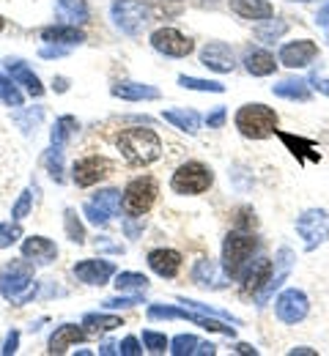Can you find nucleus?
<instances>
[{
  "instance_id": "obj_1",
  "label": "nucleus",
  "mask_w": 329,
  "mask_h": 356,
  "mask_svg": "<svg viewBox=\"0 0 329 356\" xmlns=\"http://www.w3.org/2000/svg\"><path fill=\"white\" fill-rule=\"evenodd\" d=\"M0 293L11 305L22 307L36 296V280H33V266L25 261H11L0 271Z\"/></svg>"
},
{
  "instance_id": "obj_2",
  "label": "nucleus",
  "mask_w": 329,
  "mask_h": 356,
  "mask_svg": "<svg viewBox=\"0 0 329 356\" xmlns=\"http://www.w3.org/2000/svg\"><path fill=\"white\" fill-rule=\"evenodd\" d=\"M118 148L129 165H151L162 156V140L151 129H127L118 137Z\"/></svg>"
},
{
  "instance_id": "obj_3",
  "label": "nucleus",
  "mask_w": 329,
  "mask_h": 356,
  "mask_svg": "<svg viewBox=\"0 0 329 356\" xmlns=\"http://www.w3.org/2000/svg\"><path fill=\"white\" fill-rule=\"evenodd\" d=\"M258 250V238L252 233L234 230L223 241V268L228 277H244V271L252 261V252Z\"/></svg>"
},
{
  "instance_id": "obj_4",
  "label": "nucleus",
  "mask_w": 329,
  "mask_h": 356,
  "mask_svg": "<svg viewBox=\"0 0 329 356\" xmlns=\"http://www.w3.org/2000/svg\"><path fill=\"white\" fill-rule=\"evenodd\" d=\"M236 129L250 140H266L278 132V113L266 104H244L236 113Z\"/></svg>"
},
{
  "instance_id": "obj_5",
  "label": "nucleus",
  "mask_w": 329,
  "mask_h": 356,
  "mask_svg": "<svg viewBox=\"0 0 329 356\" xmlns=\"http://www.w3.org/2000/svg\"><path fill=\"white\" fill-rule=\"evenodd\" d=\"M157 195H159V184L151 176L132 178V181L127 184V189H124V211H127L129 217H143V214L154 206Z\"/></svg>"
},
{
  "instance_id": "obj_6",
  "label": "nucleus",
  "mask_w": 329,
  "mask_h": 356,
  "mask_svg": "<svg viewBox=\"0 0 329 356\" xmlns=\"http://www.w3.org/2000/svg\"><path fill=\"white\" fill-rule=\"evenodd\" d=\"M211 181H214V176L203 162H187L173 173L170 189L176 195H203L211 186Z\"/></svg>"
},
{
  "instance_id": "obj_7",
  "label": "nucleus",
  "mask_w": 329,
  "mask_h": 356,
  "mask_svg": "<svg viewBox=\"0 0 329 356\" xmlns=\"http://www.w3.org/2000/svg\"><path fill=\"white\" fill-rule=\"evenodd\" d=\"M113 22L118 31H124L127 36H138L143 31V25L148 22V11L141 0H113L110 6Z\"/></svg>"
},
{
  "instance_id": "obj_8",
  "label": "nucleus",
  "mask_w": 329,
  "mask_h": 356,
  "mask_svg": "<svg viewBox=\"0 0 329 356\" xmlns=\"http://www.w3.org/2000/svg\"><path fill=\"white\" fill-rule=\"evenodd\" d=\"M296 233L305 238V250H316L319 244L329 241V211H324V209H307L296 220Z\"/></svg>"
},
{
  "instance_id": "obj_9",
  "label": "nucleus",
  "mask_w": 329,
  "mask_h": 356,
  "mask_svg": "<svg viewBox=\"0 0 329 356\" xmlns=\"http://www.w3.org/2000/svg\"><path fill=\"white\" fill-rule=\"evenodd\" d=\"M121 209V192L118 189H102L91 200H86L83 214L91 225H107Z\"/></svg>"
},
{
  "instance_id": "obj_10",
  "label": "nucleus",
  "mask_w": 329,
  "mask_h": 356,
  "mask_svg": "<svg viewBox=\"0 0 329 356\" xmlns=\"http://www.w3.org/2000/svg\"><path fill=\"white\" fill-rule=\"evenodd\" d=\"M151 47L168 58H187L195 49L192 39H187L184 33H179L176 28H159L151 33Z\"/></svg>"
},
{
  "instance_id": "obj_11",
  "label": "nucleus",
  "mask_w": 329,
  "mask_h": 356,
  "mask_svg": "<svg viewBox=\"0 0 329 356\" xmlns=\"http://www.w3.org/2000/svg\"><path fill=\"white\" fill-rule=\"evenodd\" d=\"M275 312L282 323H299L310 312V302L299 288H285L275 302Z\"/></svg>"
},
{
  "instance_id": "obj_12",
  "label": "nucleus",
  "mask_w": 329,
  "mask_h": 356,
  "mask_svg": "<svg viewBox=\"0 0 329 356\" xmlns=\"http://www.w3.org/2000/svg\"><path fill=\"white\" fill-rule=\"evenodd\" d=\"M110 170H113V162L94 154V156H86V159H80V162L74 165L72 178H74L77 186H94V184H99L104 176H110Z\"/></svg>"
},
{
  "instance_id": "obj_13",
  "label": "nucleus",
  "mask_w": 329,
  "mask_h": 356,
  "mask_svg": "<svg viewBox=\"0 0 329 356\" xmlns=\"http://www.w3.org/2000/svg\"><path fill=\"white\" fill-rule=\"evenodd\" d=\"M316 58H319V47L310 39H299V42L280 47V63L288 69H302V66L313 63Z\"/></svg>"
},
{
  "instance_id": "obj_14",
  "label": "nucleus",
  "mask_w": 329,
  "mask_h": 356,
  "mask_svg": "<svg viewBox=\"0 0 329 356\" xmlns=\"http://www.w3.org/2000/svg\"><path fill=\"white\" fill-rule=\"evenodd\" d=\"M200 63L211 72H231L236 66V58H234V49L225 44V42H209V44L200 49Z\"/></svg>"
},
{
  "instance_id": "obj_15",
  "label": "nucleus",
  "mask_w": 329,
  "mask_h": 356,
  "mask_svg": "<svg viewBox=\"0 0 329 356\" xmlns=\"http://www.w3.org/2000/svg\"><path fill=\"white\" fill-rule=\"evenodd\" d=\"M291 266H294V252L288 250V247H282L280 252H278V258H275V271H272V280L266 282V288L261 291V293H255V299H258V305H264L278 288H280L282 282L288 280V274H291Z\"/></svg>"
},
{
  "instance_id": "obj_16",
  "label": "nucleus",
  "mask_w": 329,
  "mask_h": 356,
  "mask_svg": "<svg viewBox=\"0 0 329 356\" xmlns=\"http://www.w3.org/2000/svg\"><path fill=\"white\" fill-rule=\"evenodd\" d=\"M113 274H115L113 261H80L74 266V277L80 282H86V285H104Z\"/></svg>"
},
{
  "instance_id": "obj_17",
  "label": "nucleus",
  "mask_w": 329,
  "mask_h": 356,
  "mask_svg": "<svg viewBox=\"0 0 329 356\" xmlns=\"http://www.w3.org/2000/svg\"><path fill=\"white\" fill-rule=\"evenodd\" d=\"M278 137H280V143L299 159V162H321V151H319V145L313 143V140H307V137H299V134H288V132H280L278 129Z\"/></svg>"
},
{
  "instance_id": "obj_18",
  "label": "nucleus",
  "mask_w": 329,
  "mask_h": 356,
  "mask_svg": "<svg viewBox=\"0 0 329 356\" xmlns=\"http://www.w3.org/2000/svg\"><path fill=\"white\" fill-rule=\"evenodd\" d=\"M272 271H275V264L269 258H258L250 271H244V291L247 293H261L266 288V282L272 280Z\"/></svg>"
},
{
  "instance_id": "obj_19",
  "label": "nucleus",
  "mask_w": 329,
  "mask_h": 356,
  "mask_svg": "<svg viewBox=\"0 0 329 356\" xmlns=\"http://www.w3.org/2000/svg\"><path fill=\"white\" fill-rule=\"evenodd\" d=\"M22 255L36 261V264H52L58 258V247L49 238H45V236H33V238L22 241Z\"/></svg>"
},
{
  "instance_id": "obj_20",
  "label": "nucleus",
  "mask_w": 329,
  "mask_h": 356,
  "mask_svg": "<svg viewBox=\"0 0 329 356\" xmlns=\"http://www.w3.org/2000/svg\"><path fill=\"white\" fill-rule=\"evenodd\" d=\"M231 11L241 19H258V22H266L275 14L269 0H231Z\"/></svg>"
},
{
  "instance_id": "obj_21",
  "label": "nucleus",
  "mask_w": 329,
  "mask_h": 356,
  "mask_svg": "<svg viewBox=\"0 0 329 356\" xmlns=\"http://www.w3.org/2000/svg\"><path fill=\"white\" fill-rule=\"evenodd\" d=\"M148 266L154 268L159 277H176L182 268V255L176 250H154L148 252Z\"/></svg>"
},
{
  "instance_id": "obj_22",
  "label": "nucleus",
  "mask_w": 329,
  "mask_h": 356,
  "mask_svg": "<svg viewBox=\"0 0 329 356\" xmlns=\"http://www.w3.org/2000/svg\"><path fill=\"white\" fill-rule=\"evenodd\" d=\"M170 354L173 356H211L217 354V348L211 346V343H203V340H198L195 334H179V337H173L170 340Z\"/></svg>"
},
{
  "instance_id": "obj_23",
  "label": "nucleus",
  "mask_w": 329,
  "mask_h": 356,
  "mask_svg": "<svg viewBox=\"0 0 329 356\" xmlns=\"http://www.w3.org/2000/svg\"><path fill=\"white\" fill-rule=\"evenodd\" d=\"M110 93L115 99H124V102H154L159 99V90L154 86H145V83H118L113 86Z\"/></svg>"
},
{
  "instance_id": "obj_24",
  "label": "nucleus",
  "mask_w": 329,
  "mask_h": 356,
  "mask_svg": "<svg viewBox=\"0 0 329 356\" xmlns=\"http://www.w3.org/2000/svg\"><path fill=\"white\" fill-rule=\"evenodd\" d=\"M42 39L49 42V44L74 47V44H83V42H86V33H83L77 25H49V28L42 31Z\"/></svg>"
},
{
  "instance_id": "obj_25",
  "label": "nucleus",
  "mask_w": 329,
  "mask_h": 356,
  "mask_svg": "<svg viewBox=\"0 0 329 356\" xmlns=\"http://www.w3.org/2000/svg\"><path fill=\"white\" fill-rule=\"evenodd\" d=\"M6 69H8V77L14 80V83H19V86H25L31 96H42L45 93V86H42V80L22 63V60H8L6 63Z\"/></svg>"
},
{
  "instance_id": "obj_26",
  "label": "nucleus",
  "mask_w": 329,
  "mask_h": 356,
  "mask_svg": "<svg viewBox=\"0 0 329 356\" xmlns=\"http://www.w3.org/2000/svg\"><path fill=\"white\" fill-rule=\"evenodd\" d=\"M80 340H86V332H83L80 326H74V323H63V326H58L55 334L49 337V354H63L69 346H74V343H80Z\"/></svg>"
},
{
  "instance_id": "obj_27",
  "label": "nucleus",
  "mask_w": 329,
  "mask_h": 356,
  "mask_svg": "<svg viewBox=\"0 0 329 356\" xmlns=\"http://www.w3.org/2000/svg\"><path fill=\"white\" fill-rule=\"evenodd\" d=\"M275 55L266 52V49H250L247 58H244V69L252 74V77H269L275 72Z\"/></svg>"
},
{
  "instance_id": "obj_28",
  "label": "nucleus",
  "mask_w": 329,
  "mask_h": 356,
  "mask_svg": "<svg viewBox=\"0 0 329 356\" xmlns=\"http://www.w3.org/2000/svg\"><path fill=\"white\" fill-rule=\"evenodd\" d=\"M192 280L203 288H225V277L214 261H198L192 268Z\"/></svg>"
},
{
  "instance_id": "obj_29",
  "label": "nucleus",
  "mask_w": 329,
  "mask_h": 356,
  "mask_svg": "<svg viewBox=\"0 0 329 356\" xmlns=\"http://www.w3.org/2000/svg\"><path fill=\"white\" fill-rule=\"evenodd\" d=\"M162 118L168 121V124H173L176 129H182V132L187 134H195L200 129V115L198 113H192L187 107H176V110H165L162 113Z\"/></svg>"
},
{
  "instance_id": "obj_30",
  "label": "nucleus",
  "mask_w": 329,
  "mask_h": 356,
  "mask_svg": "<svg viewBox=\"0 0 329 356\" xmlns=\"http://www.w3.org/2000/svg\"><path fill=\"white\" fill-rule=\"evenodd\" d=\"M77 129H80L77 118H72V115H61V118L55 121L52 132H49V143H52L55 148H63V145H66V140L77 132Z\"/></svg>"
},
{
  "instance_id": "obj_31",
  "label": "nucleus",
  "mask_w": 329,
  "mask_h": 356,
  "mask_svg": "<svg viewBox=\"0 0 329 356\" xmlns=\"http://www.w3.org/2000/svg\"><path fill=\"white\" fill-rule=\"evenodd\" d=\"M275 96L280 99H291V102H307L310 99V88L307 80H285L280 86H275Z\"/></svg>"
},
{
  "instance_id": "obj_32",
  "label": "nucleus",
  "mask_w": 329,
  "mask_h": 356,
  "mask_svg": "<svg viewBox=\"0 0 329 356\" xmlns=\"http://www.w3.org/2000/svg\"><path fill=\"white\" fill-rule=\"evenodd\" d=\"M83 326H88L91 332H113L118 326H124V321L118 315H102V312H88L83 318Z\"/></svg>"
},
{
  "instance_id": "obj_33",
  "label": "nucleus",
  "mask_w": 329,
  "mask_h": 356,
  "mask_svg": "<svg viewBox=\"0 0 329 356\" xmlns=\"http://www.w3.org/2000/svg\"><path fill=\"white\" fill-rule=\"evenodd\" d=\"M58 8H61V17L69 22H86L88 19L86 0H58Z\"/></svg>"
},
{
  "instance_id": "obj_34",
  "label": "nucleus",
  "mask_w": 329,
  "mask_h": 356,
  "mask_svg": "<svg viewBox=\"0 0 329 356\" xmlns=\"http://www.w3.org/2000/svg\"><path fill=\"white\" fill-rule=\"evenodd\" d=\"M285 31H288V22H282V19H266L261 28H255V39H261L266 44H275Z\"/></svg>"
},
{
  "instance_id": "obj_35",
  "label": "nucleus",
  "mask_w": 329,
  "mask_h": 356,
  "mask_svg": "<svg viewBox=\"0 0 329 356\" xmlns=\"http://www.w3.org/2000/svg\"><path fill=\"white\" fill-rule=\"evenodd\" d=\"M115 288L118 291H145L148 288V277L138 271H121L115 277Z\"/></svg>"
},
{
  "instance_id": "obj_36",
  "label": "nucleus",
  "mask_w": 329,
  "mask_h": 356,
  "mask_svg": "<svg viewBox=\"0 0 329 356\" xmlns=\"http://www.w3.org/2000/svg\"><path fill=\"white\" fill-rule=\"evenodd\" d=\"M45 168H47V173L52 176V181H63V151L61 148H49L47 154H45Z\"/></svg>"
},
{
  "instance_id": "obj_37",
  "label": "nucleus",
  "mask_w": 329,
  "mask_h": 356,
  "mask_svg": "<svg viewBox=\"0 0 329 356\" xmlns=\"http://www.w3.org/2000/svg\"><path fill=\"white\" fill-rule=\"evenodd\" d=\"M0 102H6L8 107H22V93L17 90L11 77H3V74H0Z\"/></svg>"
},
{
  "instance_id": "obj_38",
  "label": "nucleus",
  "mask_w": 329,
  "mask_h": 356,
  "mask_svg": "<svg viewBox=\"0 0 329 356\" xmlns=\"http://www.w3.org/2000/svg\"><path fill=\"white\" fill-rule=\"evenodd\" d=\"M179 86H182V88H189V90H209V93H223V90H225V86H220V83L198 80V77H187V74L179 77Z\"/></svg>"
},
{
  "instance_id": "obj_39",
  "label": "nucleus",
  "mask_w": 329,
  "mask_h": 356,
  "mask_svg": "<svg viewBox=\"0 0 329 356\" xmlns=\"http://www.w3.org/2000/svg\"><path fill=\"white\" fill-rule=\"evenodd\" d=\"M42 118H45V110H42V107L28 110V113H17V115H14V121L22 127V132L25 134L36 132V127H39V121H42Z\"/></svg>"
},
{
  "instance_id": "obj_40",
  "label": "nucleus",
  "mask_w": 329,
  "mask_h": 356,
  "mask_svg": "<svg viewBox=\"0 0 329 356\" xmlns=\"http://www.w3.org/2000/svg\"><path fill=\"white\" fill-rule=\"evenodd\" d=\"M143 346L151 351V354H165L170 348V340L159 332H143Z\"/></svg>"
},
{
  "instance_id": "obj_41",
  "label": "nucleus",
  "mask_w": 329,
  "mask_h": 356,
  "mask_svg": "<svg viewBox=\"0 0 329 356\" xmlns=\"http://www.w3.org/2000/svg\"><path fill=\"white\" fill-rule=\"evenodd\" d=\"M63 222H66V236H69L74 244H83V241H86V230H83V225H80V220L74 217V211H72V209H66Z\"/></svg>"
},
{
  "instance_id": "obj_42",
  "label": "nucleus",
  "mask_w": 329,
  "mask_h": 356,
  "mask_svg": "<svg viewBox=\"0 0 329 356\" xmlns=\"http://www.w3.org/2000/svg\"><path fill=\"white\" fill-rule=\"evenodd\" d=\"M17 238H22V227H19V222H3L0 225V250L11 247Z\"/></svg>"
},
{
  "instance_id": "obj_43",
  "label": "nucleus",
  "mask_w": 329,
  "mask_h": 356,
  "mask_svg": "<svg viewBox=\"0 0 329 356\" xmlns=\"http://www.w3.org/2000/svg\"><path fill=\"white\" fill-rule=\"evenodd\" d=\"M31 206H33V189H25L19 195V200L14 203V209H11V217L14 220H25L31 214Z\"/></svg>"
},
{
  "instance_id": "obj_44",
  "label": "nucleus",
  "mask_w": 329,
  "mask_h": 356,
  "mask_svg": "<svg viewBox=\"0 0 329 356\" xmlns=\"http://www.w3.org/2000/svg\"><path fill=\"white\" fill-rule=\"evenodd\" d=\"M135 305H143L141 296H115V299H104V307H110V310H118V307H135Z\"/></svg>"
},
{
  "instance_id": "obj_45",
  "label": "nucleus",
  "mask_w": 329,
  "mask_h": 356,
  "mask_svg": "<svg viewBox=\"0 0 329 356\" xmlns=\"http://www.w3.org/2000/svg\"><path fill=\"white\" fill-rule=\"evenodd\" d=\"M118 354L121 356H141L143 348H141V343H138V337H127V340L118 346Z\"/></svg>"
},
{
  "instance_id": "obj_46",
  "label": "nucleus",
  "mask_w": 329,
  "mask_h": 356,
  "mask_svg": "<svg viewBox=\"0 0 329 356\" xmlns=\"http://www.w3.org/2000/svg\"><path fill=\"white\" fill-rule=\"evenodd\" d=\"M225 118H228V110L225 107H217L214 113L206 115V124H209V129H220L225 124Z\"/></svg>"
},
{
  "instance_id": "obj_47",
  "label": "nucleus",
  "mask_w": 329,
  "mask_h": 356,
  "mask_svg": "<svg viewBox=\"0 0 329 356\" xmlns=\"http://www.w3.org/2000/svg\"><path fill=\"white\" fill-rule=\"evenodd\" d=\"M17 343H19V332H8V337H6V343H3V348H0V354L8 356L17 351Z\"/></svg>"
},
{
  "instance_id": "obj_48",
  "label": "nucleus",
  "mask_w": 329,
  "mask_h": 356,
  "mask_svg": "<svg viewBox=\"0 0 329 356\" xmlns=\"http://www.w3.org/2000/svg\"><path fill=\"white\" fill-rule=\"evenodd\" d=\"M66 52H69V47H42V49H39L42 58H61V55H66Z\"/></svg>"
},
{
  "instance_id": "obj_49",
  "label": "nucleus",
  "mask_w": 329,
  "mask_h": 356,
  "mask_svg": "<svg viewBox=\"0 0 329 356\" xmlns=\"http://www.w3.org/2000/svg\"><path fill=\"white\" fill-rule=\"evenodd\" d=\"M316 22H319L321 28H327V36H329V3H324V6L319 8V17H316Z\"/></svg>"
},
{
  "instance_id": "obj_50",
  "label": "nucleus",
  "mask_w": 329,
  "mask_h": 356,
  "mask_svg": "<svg viewBox=\"0 0 329 356\" xmlns=\"http://www.w3.org/2000/svg\"><path fill=\"white\" fill-rule=\"evenodd\" d=\"M313 83H316V88L321 90V93H327L329 96V80L327 77H313Z\"/></svg>"
},
{
  "instance_id": "obj_51",
  "label": "nucleus",
  "mask_w": 329,
  "mask_h": 356,
  "mask_svg": "<svg viewBox=\"0 0 329 356\" xmlns=\"http://www.w3.org/2000/svg\"><path fill=\"white\" fill-rule=\"evenodd\" d=\"M236 351H239V354H258V351H255L252 346H247V343H239V346H236Z\"/></svg>"
},
{
  "instance_id": "obj_52",
  "label": "nucleus",
  "mask_w": 329,
  "mask_h": 356,
  "mask_svg": "<svg viewBox=\"0 0 329 356\" xmlns=\"http://www.w3.org/2000/svg\"><path fill=\"white\" fill-rule=\"evenodd\" d=\"M296 354H316V351H310V348H294V351H291V356H296Z\"/></svg>"
},
{
  "instance_id": "obj_53",
  "label": "nucleus",
  "mask_w": 329,
  "mask_h": 356,
  "mask_svg": "<svg viewBox=\"0 0 329 356\" xmlns=\"http://www.w3.org/2000/svg\"><path fill=\"white\" fill-rule=\"evenodd\" d=\"M55 86H58V90H66V80H63V77H58V80H55Z\"/></svg>"
},
{
  "instance_id": "obj_54",
  "label": "nucleus",
  "mask_w": 329,
  "mask_h": 356,
  "mask_svg": "<svg viewBox=\"0 0 329 356\" xmlns=\"http://www.w3.org/2000/svg\"><path fill=\"white\" fill-rule=\"evenodd\" d=\"M3 28H6V19H3V17H0V31H3Z\"/></svg>"
}]
</instances>
